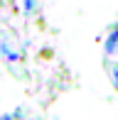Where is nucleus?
I'll use <instances>...</instances> for the list:
<instances>
[{
  "mask_svg": "<svg viewBox=\"0 0 118 120\" xmlns=\"http://www.w3.org/2000/svg\"><path fill=\"white\" fill-rule=\"evenodd\" d=\"M35 8V0H27V10H32Z\"/></svg>",
  "mask_w": 118,
  "mask_h": 120,
  "instance_id": "nucleus-3",
  "label": "nucleus"
},
{
  "mask_svg": "<svg viewBox=\"0 0 118 120\" xmlns=\"http://www.w3.org/2000/svg\"><path fill=\"white\" fill-rule=\"evenodd\" d=\"M106 52H108V54H113V52H118V30H116L113 34L108 37V44H106Z\"/></svg>",
  "mask_w": 118,
  "mask_h": 120,
  "instance_id": "nucleus-1",
  "label": "nucleus"
},
{
  "mask_svg": "<svg viewBox=\"0 0 118 120\" xmlns=\"http://www.w3.org/2000/svg\"><path fill=\"white\" fill-rule=\"evenodd\" d=\"M111 76H113V81H116V86H118V64L111 66Z\"/></svg>",
  "mask_w": 118,
  "mask_h": 120,
  "instance_id": "nucleus-2",
  "label": "nucleus"
}]
</instances>
